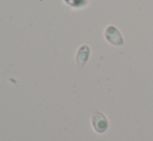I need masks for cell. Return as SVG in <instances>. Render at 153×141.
<instances>
[{
	"mask_svg": "<svg viewBox=\"0 0 153 141\" xmlns=\"http://www.w3.org/2000/svg\"><path fill=\"white\" fill-rule=\"evenodd\" d=\"M90 53H91V49L88 45H81L78 48L76 52V56H75V61H76L79 69H83L85 65H87L90 57Z\"/></svg>",
	"mask_w": 153,
	"mask_h": 141,
	"instance_id": "3957f363",
	"label": "cell"
},
{
	"mask_svg": "<svg viewBox=\"0 0 153 141\" xmlns=\"http://www.w3.org/2000/svg\"><path fill=\"white\" fill-rule=\"evenodd\" d=\"M91 123L92 128L98 134H104L108 130V119L105 116L104 113L100 112V111H95L93 113L91 117Z\"/></svg>",
	"mask_w": 153,
	"mask_h": 141,
	"instance_id": "6da1fadb",
	"label": "cell"
},
{
	"mask_svg": "<svg viewBox=\"0 0 153 141\" xmlns=\"http://www.w3.org/2000/svg\"><path fill=\"white\" fill-rule=\"evenodd\" d=\"M64 2L74 10H81L83 7H87L89 4V0H64Z\"/></svg>",
	"mask_w": 153,
	"mask_h": 141,
	"instance_id": "277c9868",
	"label": "cell"
},
{
	"mask_svg": "<svg viewBox=\"0 0 153 141\" xmlns=\"http://www.w3.org/2000/svg\"><path fill=\"white\" fill-rule=\"evenodd\" d=\"M104 38L108 44L115 47H120L124 45V38L121 31L114 25H108L104 29Z\"/></svg>",
	"mask_w": 153,
	"mask_h": 141,
	"instance_id": "7a4b0ae2",
	"label": "cell"
}]
</instances>
